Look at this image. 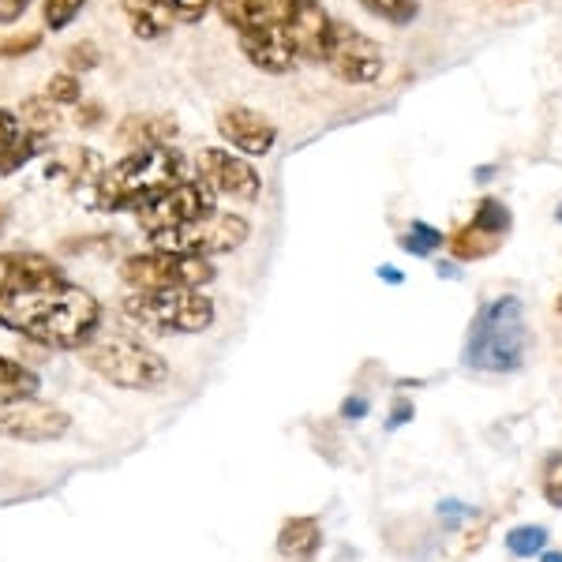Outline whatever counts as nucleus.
I'll return each mask as SVG.
<instances>
[{"mask_svg": "<svg viewBox=\"0 0 562 562\" xmlns=\"http://www.w3.org/2000/svg\"><path fill=\"white\" fill-rule=\"evenodd\" d=\"M326 68L352 87H368L383 76V49L349 23H334L326 45Z\"/></svg>", "mask_w": 562, "mask_h": 562, "instance_id": "10", "label": "nucleus"}, {"mask_svg": "<svg viewBox=\"0 0 562 562\" xmlns=\"http://www.w3.org/2000/svg\"><path fill=\"white\" fill-rule=\"evenodd\" d=\"M20 135H23L20 113H12V109H0V166H4L8 154H12V147L20 143Z\"/></svg>", "mask_w": 562, "mask_h": 562, "instance_id": "32", "label": "nucleus"}, {"mask_svg": "<svg viewBox=\"0 0 562 562\" xmlns=\"http://www.w3.org/2000/svg\"><path fill=\"white\" fill-rule=\"evenodd\" d=\"M555 217H559V222H562V203H559V211H555Z\"/></svg>", "mask_w": 562, "mask_h": 562, "instance_id": "45", "label": "nucleus"}, {"mask_svg": "<svg viewBox=\"0 0 562 562\" xmlns=\"http://www.w3.org/2000/svg\"><path fill=\"white\" fill-rule=\"evenodd\" d=\"M360 4H364L371 15H379V20H386L394 26H409L416 20V12H420L416 0H360Z\"/></svg>", "mask_w": 562, "mask_h": 562, "instance_id": "27", "label": "nucleus"}, {"mask_svg": "<svg viewBox=\"0 0 562 562\" xmlns=\"http://www.w3.org/2000/svg\"><path fill=\"white\" fill-rule=\"evenodd\" d=\"M0 222H4V211H0Z\"/></svg>", "mask_w": 562, "mask_h": 562, "instance_id": "46", "label": "nucleus"}, {"mask_svg": "<svg viewBox=\"0 0 562 562\" xmlns=\"http://www.w3.org/2000/svg\"><path fill=\"white\" fill-rule=\"evenodd\" d=\"M532 330L521 296H495L480 304L461 346V368L473 375H518L529 364Z\"/></svg>", "mask_w": 562, "mask_h": 562, "instance_id": "2", "label": "nucleus"}, {"mask_svg": "<svg viewBox=\"0 0 562 562\" xmlns=\"http://www.w3.org/2000/svg\"><path fill=\"white\" fill-rule=\"evenodd\" d=\"M368 413H371V397L364 394V390H352L346 402H341V409H338V416H341L346 424H360Z\"/></svg>", "mask_w": 562, "mask_h": 562, "instance_id": "35", "label": "nucleus"}, {"mask_svg": "<svg viewBox=\"0 0 562 562\" xmlns=\"http://www.w3.org/2000/svg\"><path fill=\"white\" fill-rule=\"evenodd\" d=\"M323 551V521L315 514L285 518L278 529V555L289 562H315Z\"/></svg>", "mask_w": 562, "mask_h": 562, "instance_id": "16", "label": "nucleus"}, {"mask_svg": "<svg viewBox=\"0 0 562 562\" xmlns=\"http://www.w3.org/2000/svg\"><path fill=\"white\" fill-rule=\"evenodd\" d=\"M278 26L285 31L289 45L296 57L304 60H326V45H330L334 20L326 15L319 0H270Z\"/></svg>", "mask_w": 562, "mask_h": 562, "instance_id": "9", "label": "nucleus"}, {"mask_svg": "<svg viewBox=\"0 0 562 562\" xmlns=\"http://www.w3.org/2000/svg\"><path fill=\"white\" fill-rule=\"evenodd\" d=\"M0 326L49 349H83L102 326V304L71 281L0 293Z\"/></svg>", "mask_w": 562, "mask_h": 562, "instance_id": "1", "label": "nucleus"}, {"mask_svg": "<svg viewBox=\"0 0 562 562\" xmlns=\"http://www.w3.org/2000/svg\"><path fill=\"white\" fill-rule=\"evenodd\" d=\"M473 225H476V229H484V233H492V237H498V240H506V233H510V225H514V214H510V206H506L503 199L487 195V199H480V203H476Z\"/></svg>", "mask_w": 562, "mask_h": 562, "instance_id": "26", "label": "nucleus"}, {"mask_svg": "<svg viewBox=\"0 0 562 562\" xmlns=\"http://www.w3.org/2000/svg\"><path fill=\"white\" fill-rule=\"evenodd\" d=\"M121 278L132 293H166V289H203L217 278L214 262L177 251H139L121 262Z\"/></svg>", "mask_w": 562, "mask_h": 562, "instance_id": "6", "label": "nucleus"}, {"mask_svg": "<svg viewBox=\"0 0 562 562\" xmlns=\"http://www.w3.org/2000/svg\"><path fill=\"white\" fill-rule=\"evenodd\" d=\"M248 237H251L248 217L214 211L192 225H184V229L150 237V244H154V251H177V256L211 259V256H229V251H237L240 244H248Z\"/></svg>", "mask_w": 562, "mask_h": 562, "instance_id": "7", "label": "nucleus"}, {"mask_svg": "<svg viewBox=\"0 0 562 562\" xmlns=\"http://www.w3.org/2000/svg\"><path fill=\"white\" fill-rule=\"evenodd\" d=\"M375 274H379V281H386V285H405V274L394 267H379Z\"/></svg>", "mask_w": 562, "mask_h": 562, "instance_id": "40", "label": "nucleus"}, {"mask_svg": "<svg viewBox=\"0 0 562 562\" xmlns=\"http://www.w3.org/2000/svg\"><path fill=\"white\" fill-rule=\"evenodd\" d=\"M447 248L454 251L458 262H476V259L495 256V251L503 248V240L484 229H476V225L469 222V225H461V229H454V237H447Z\"/></svg>", "mask_w": 562, "mask_h": 562, "instance_id": "21", "label": "nucleus"}, {"mask_svg": "<svg viewBox=\"0 0 562 562\" xmlns=\"http://www.w3.org/2000/svg\"><path fill=\"white\" fill-rule=\"evenodd\" d=\"M87 0H45V26H53V31H65V26L76 20L79 8H83Z\"/></svg>", "mask_w": 562, "mask_h": 562, "instance_id": "30", "label": "nucleus"}, {"mask_svg": "<svg viewBox=\"0 0 562 562\" xmlns=\"http://www.w3.org/2000/svg\"><path fill=\"white\" fill-rule=\"evenodd\" d=\"M237 38H240L244 57H248L259 71H274V76H281V71L293 68L296 53L281 26H256V31H240Z\"/></svg>", "mask_w": 562, "mask_h": 562, "instance_id": "15", "label": "nucleus"}, {"mask_svg": "<svg viewBox=\"0 0 562 562\" xmlns=\"http://www.w3.org/2000/svg\"><path fill=\"white\" fill-rule=\"evenodd\" d=\"M492 177H495V166H480V169H476V180H480V184H487Z\"/></svg>", "mask_w": 562, "mask_h": 562, "instance_id": "42", "label": "nucleus"}, {"mask_svg": "<svg viewBox=\"0 0 562 562\" xmlns=\"http://www.w3.org/2000/svg\"><path fill=\"white\" fill-rule=\"evenodd\" d=\"M124 15L132 23V34L143 42L161 38L173 31V23H180L169 0H124Z\"/></svg>", "mask_w": 562, "mask_h": 562, "instance_id": "18", "label": "nucleus"}, {"mask_svg": "<svg viewBox=\"0 0 562 562\" xmlns=\"http://www.w3.org/2000/svg\"><path fill=\"white\" fill-rule=\"evenodd\" d=\"M79 124H83V128H94L98 121H102V105L98 102H83L79 105V116H76Z\"/></svg>", "mask_w": 562, "mask_h": 562, "instance_id": "38", "label": "nucleus"}, {"mask_svg": "<svg viewBox=\"0 0 562 562\" xmlns=\"http://www.w3.org/2000/svg\"><path fill=\"white\" fill-rule=\"evenodd\" d=\"M413 416H416L413 397H394V405H390V416L383 420V431H402L405 424H413Z\"/></svg>", "mask_w": 562, "mask_h": 562, "instance_id": "36", "label": "nucleus"}, {"mask_svg": "<svg viewBox=\"0 0 562 562\" xmlns=\"http://www.w3.org/2000/svg\"><path fill=\"white\" fill-rule=\"evenodd\" d=\"M540 495L548 506L562 510V450H551L540 465Z\"/></svg>", "mask_w": 562, "mask_h": 562, "instance_id": "28", "label": "nucleus"}, {"mask_svg": "<svg viewBox=\"0 0 562 562\" xmlns=\"http://www.w3.org/2000/svg\"><path fill=\"white\" fill-rule=\"evenodd\" d=\"M53 281H65V270L42 251H0V293H23Z\"/></svg>", "mask_w": 562, "mask_h": 562, "instance_id": "14", "label": "nucleus"}, {"mask_svg": "<svg viewBox=\"0 0 562 562\" xmlns=\"http://www.w3.org/2000/svg\"><path fill=\"white\" fill-rule=\"evenodd\" d=\"M42 45V31H26V34H8L0 38V57H26L31 49Z\"/></svg>", "mask_w": 562, "mask_h": 562, "instance_id": "33", "label": "nucleus"}, {"mask_svg": "<svg viewBox=\"0 0 562 562\" xmlns=\"http://www.w3.org/2000/svg\"><path fill=\"white\" fill-rule=\"evenodd\" d=\"M98 65V45L94 42H76L68 49V68L71 76H79V71H90Z\"/></svg>", "mask_w": 562, "mask_h": 562, "instance_id": "34", "label": "nucleus"}, {"mask_svg": "<svg viewBox=\"0 0 562 562\" xmlns=\"http://www.w3.org/2000/svg\"><path fill=\"white\" fill-rule=\"evenodd\" d=\"M435 518H439L442 532H458L465 521H476L480 510H476V506H469V503H461V498H442V503L435 506Z\"/></svg>", "mask_w": 562, "mask_h": 562, "instance_id": "29", "label": "nucleus"}, {"mask_svg": "<svg viewBox=\"0 0 562 562\" xmlns=\"http://www.w3.org/2000/svg\"><path fill=\"white\" fill-rule=\"evenodd\" d=\"M20 124L26 132L42 135V139H49L53 132L65 124V116H60V102H53L49 94H34L26 98V102L20 105Z\"/></svg>", "mask_w": 562, "mask_h": 562, "instance_id": "22", "label": "nucleus"}, {"mask_svg": "<svg viewBox=\"0 0 562 562\" xmlns=\"http://www.w3.org/2000/svg\"><path fill=\"white\" fill-rule=\"evenodd\" d=\"M90 173L102 177V158H98L94 150L87 147H71V150H57L49 158V180H60L65 188H76L83 184V180H90Z\"/></svg>", "mask_w": 562, "mask_h": 562, "instance_id": "19", "label": "nucleus"}, {"mask_svg": "<svg viewBox=\"0 0 562 562\" xmlns=\"http://www.w3.org/2000/svg\"><path fill=\"white\" fill-rule=\"evenodd\" d=\"M214 214V192L203 180H180V184L166 188L135 211V222L147 237H161V233L184 229V225L199 222V217Z\"/></svg>", "mask_w": 562, "mask_h": 562, "instance_id": "8", "label": "nucleus"}, {"mask_svg": "<svg viewBox=\"0 0 562 562\" xmlns=\"http://www.w3.org/2000/svg\"><path fill=\"white\" fill-rule=\"evenodd\" d=\"M116 139L128 143L132 150L147 147H173L177 139V121L166 113H128L116 128Z\"/></svg>", "mask_w": 562, "mask_h": 562, "instance_id": "17", "label": "nucleus"}, {"mask_svg": "<svg viewBox=\"0 0 562 562\" xmlns=\"http://www.w3.org/2000/svg\"><path fill=\"white\" fill-rule=\"evenodd\" d=\"M199 180H203L211 192L229 195L237 203H256L262 192V180L240 154L222 150V147H206L199 154Z\"/></svg>", "mask_w": 562, "mask_h": 562, "instance_id": "12", "label": "nucleus"}, {"mask_svg": "<svg viewBox=\"0 0 562 562\" xmlns=\"http://www.w3.org/2000/svg\"><path fill=\"white\" fill-rule=\"evenodd\" d=\"M42 379L20 360L0 357V402H12V397H38Z\"/></svg>", "mask_w": 562, "mask_h": 562, "instance_id": "24", "label": "nucleus"}, {"mask_svg": "<svg viewBox=\"0 0 562 562\" xmlns=\"http://www.w3.org/2000/svg\"><path fill=\"white\" fill-rule=\"evenodd\" d=\"M442 244H447V233H439L428 222H413L409 229L397 237V248L409 251V256H416V259H431L435 251L442 248Z\"/></svg>", "mask_w": 562, "mask_h": 562, "instance_id": "25", "label": "nucleus"}, {"mask_svg": "<svg viewBox=\"0 0 562 562\" xmlns=\"http://www.w3.org/2000/svg\"><path fill=\"white\" fill-rule=\"evenodd\" d=\"M124 312L150 334H203L214 326L217 307L203 289H166V293H128Z\"/></svg>", "mask_w": 562, "mask_h": 562, "instance_id": "5", "label": "nucleus"}, {"mask_svg": "<svg viewBox=\"0 0 562 562\" xmlns=\"http://www.w3.org/2000/svg\"><path fill=\"white\" fill-rule=\"evenodd\" d=\"M188 180L184 154L173 147H147L132 150L128 158L113 161L94 180V206L98 211H139L166 188Z\"/></svg>", "mask_w": 562, "mask_h": 562, "instance_id": "3", "label": "nucleus"}, {"mask_svg": "<svg viewBox=\"0 0 562 562\" xmlns=\"http://www.w3.org/2000/svg\"><path fill=\"white\" fill-rule=\"evenodd\" d=\"M26 4H31V0H0V23H12V20H20Z\"/></svg>", "mask_w": 562, "mask_h": 562, "instance_id": "39", "label": "nucleus"}, {"mask_svg": "<svg viewBox=\"0 0 562 562\" xmlns=\"http://www.w3.org/2000/svg\"><path fill=\"white\" fill-rule=\"evenodd\" d=\"M503 543H506V555L510 559H521V562L540 559L551 543V532H548V525H514V529L503 537Z\"/></svg>", "mask_w": 562, "mask_h": 562, "instance_id": "23", "label": "nucleus"}, {"mask_svg": "<svg viewBox=\"0 0 562 562\" xmlns=\"http://www.w3.org/2000/svg\"><path fill=\"white\" fill-rule=\"evenodd\" d=\"M435 274L447 278V281H458L461 278V267H454V262H435Z\"/></svg>", "mask_w": 562, "mask_h": 562, "instance_id": "41", "label": "nucleus"}, {"mask_svg": "<svg viewBox=\"0 0 562 562\" xmlns=\"http://www.w3.org/2000/svg\"><path fill=\"white\" fill-rule=\"evenodd\" d=\"M169 4H173V12H177L180 23H199L214 0H169Z\"/></svg>", "mask_w": 562, "mask_h": 562, "instance_id": "37", "label": "nucleus"}, {"mask_svg": "<svg viewBox=\"0 0 562 562\" xmlns=\"http://www.w3.org/2000/svg\"><path fill=\"white\" fill-rule=\"evenodd\" d=\"M71 428V416L42 397H12L0 402V435L15 442H57Z\"/></svg>", "mask_w": 562, "mask_h": 562, "instance_id": "11", "label": "nucleus"}, {"mask_svg": "<svg viewBox=\"0 0 562 562\" xmlns=\"http://www.w3.org/2000/svg\"><path fill=\"white\" fill-rule=\"evenodd\" d=\"M79 357L94 375H102L116 390H158L169 379L166 360L128 334H94L79 349Z\"/></svg>", "mask_w": 562, "mask_h": 562, "instance_id": "4", "label": "nucleus"}, {"mask_svg": "<svg viewBox=\"0 0 562 562\" xmlns=\"http://www.w3.org/2000/svg\"><path fill=\"white\" fill-rule=\"evenodd\" d=\"M540 562H562V551L548 548V551H543V555H540Z\"/></svg>", "mask_w": 562, "mask_h": 562, "instance_id": "43", "label": "nucleus"}, {"mask_svg": "<svg viewBox=\"0 0 562 562\" xmlns=\"http://www.w3.org/2000/svg\"><path fill=\"white\" fill-rule=\"evenodd\" d=\"M217 132H222L225 143H233V150L240 154H270L278 139V128L267 121L262 113L248 105H225L222 113H217Z\"/></svg>", "mask_w": 562, "mask_h": 562, "instance_id": "13", "label": "nucleus"}, {"mask_svg": "<svg viewBox=\"0 0 562 562\" xmlns=\"http://www.w3.org/2000/svg\"><path fill=\"white\" fill-rule=\"evenodd\" d=\"M222 20L233 31H256V26H278L274 12H270V0H214Z\"/></svg>", "mask_w": 562, "mask_h": 562, "instance_id": "20", "label": "nucleus"}, {"mask_svg": "<svg viewBox=\"0 0 562 562\" xmlns=\"http://www.w3.org/2000/svg\"><path fill=\"white\" fill-rule=\"evenodd\" d=\"M495 4H525V0H495Z\"/></svg>", "mask_w": 562, "mask_h": 562, "instance_id": "44", "label": "nucleus"}, {"mask_svg": "<svg viewBox=\"0 0 562 562\" xmlns=\"http://www.w3.org/2000/svg\"><path fill=\"white\" fill-rule=\"evenodd\" d=\"M45 94H49L53 102H60V105H76V102H79V94H83V87H79V79L71 76V71H60V76H53V79H49Z\"/></svg>", "mask_w": 562, "mask_h": 562, "instance_id": "31", "label": "nucleus"}]
</instances>
